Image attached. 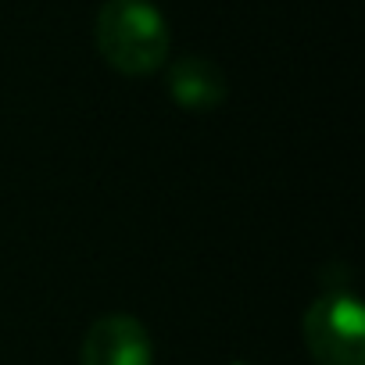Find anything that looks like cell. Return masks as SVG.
<instances>
[{
	"mask_svg": "<svg viewBox=\"0 0 365 365\" xmlns=\"http://www.w3.org/2000/svg\"><path fill=\"white\" fill-rule=\"evenodd\" d=\"M97 47L125 76H150L168 54V22L150 0H104L97 15Z\"/></svg>",
	"mask_w": 365,
	"mask_h": 365,
	"instance_id": "cell-1",
	"label": "cell"
},
{
	"mask_svg": "<svg viewBox=\"0 0 365 365\" xmlns=\"http://www.w3.org/2000/svg\"><path fill=\"white\" fill-rule=\"evenodd\" d=\"M304 344L319 365H365L361 308L351 294L329 290L304 315Z\"/></svg>",
	"mask_w": 365,
	"mask_h": 365,
	"instance_id": "cell-2",
	"label": "cell"
},
{
	"mask_svg": "<svg viewBox=\"0 0 365 365\" xmlns=\"http://www.w3.org/2000/svg\"><path fill=\"white\" fill-rule=\"evenodd\" d=\"M79 365H150L147 329L133 315H104L90 326Z\"/></svg>",
	"mask_w": 365,
	"mask_h": 365,
	"instance_id": "cell-3",
	"label": "cell"
},
{
	"mask_svg": "<svg viewBox=\"0 0 365 365\" xmlns=\"http://www.w3.org/2000/svg\"><path fill=\"white\" fill-rule=\"evenodd\" d=\"M168 90L182 108L208 111L226 97V79H222L219 65L208 58H182L168 68Z\"/></svg>",
	"mask_w": 365,
	"mask_h": 365,
	"instance_id": "cell-4",
	"label": "cell"
}]
</instances>
